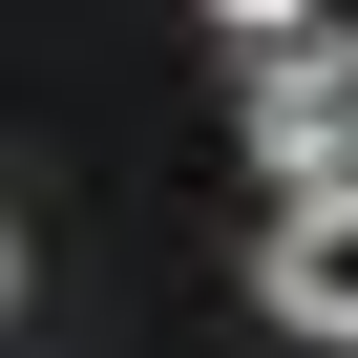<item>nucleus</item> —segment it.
Listing matches in <instances>:
<instances>
[{
  "label": "nucleus",
  "instance_id": "1",
  "mask_svg": "<svg viewBox=\"0 0 358 358\" xmlns=\"http://www.w3.org/2000/svg\"><path fill=\"white\" fill-rule=\"evenodd\" d=\"M253 169H274V190H337V169H358V43L337 22H295V43H253Z\"/></svg>",
  "mask_w": 358,
  "mask_h": 358
},
{
  "label": "nucleus",
  "instance_id": "2",
  "mask_svg": "<svg viewBox=\"0 0 358 358\" xmlns=\"http://www.w3.org/2000/svg\"><path fill=\"white\" fill-rule=\"evenodd\" d=\"M253 295H274V337H337V358H358V169H337V190H274Z\"/></svg>",
  "mask_w": 358,
  "mask_h": 358
},
{
  "label": "nucleus",
  "instance_id": "3",
  "mask_svg": "<svg viewBox=\"0 0 358 358\" xmlns=\"http://www.w3.org/2000/svg\"><path fill=\"white\" fill-rule=\"evenodd\" d=\"M211 22H232V43H295V22H337V0H211Z\"/></svg>",
  "mask_w": 358,
  "mask_h": 358
},
{
  "label": "nucleus",
  "instance_id": "4",
  "mask_svg": "<svg viewBox=\"0 0 358 358\" xmlns=\"http://www.w3.org/2000/svg\"><path fill=\"white\" fill-rule=\"evenodd\" d=\"M0 316H22V211H0Z\"/></svg>",
  "mask_w": 358,
  "mask_h": 358
}]
</instances>
